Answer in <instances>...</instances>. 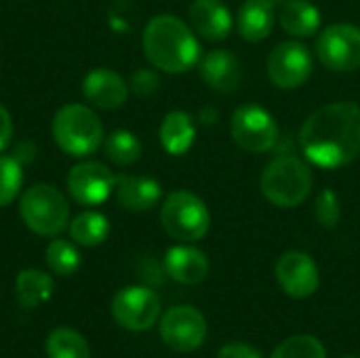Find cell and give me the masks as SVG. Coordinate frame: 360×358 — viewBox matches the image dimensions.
<instances>
[{"mask_svg":"<svg viewBox=\"0 0 360 358\" xmlns=\"http://www.w3.org/2000/svg\"><path fill=\"white\" fill-rule=\"evenodd\" d=\"M300 146L306 158L321 169H342L360 156V106L335 101L314 110L302 131Z\"/></svg>","mask_w":360,"mask_h":358,"instance_id":"6da1fadb","label":"cell"},{"mask_svg":"<svg viewBox=\"0 0 360 358\" xmlns=\"http://www.w3.org/2000/svg\"><path fill=\"white\" fill-rule=\"evenodd\" d=\"M141 46L148 61L167 74H184L200 61V44L192 25L167 13L146 23Z\"/></svg>","mask_w":360,"mask_h":358,"instance_id":"7a4b0ae2","label":"cell"},{"mask_svg":"<svg viewBox=\"0 0 360 358\" xmlns=\"http://www.w3.org/2000/svg\"><path fill=\"white\" fill-rule=\"evenodd\" d=\"M51 133L61 152L74 158L91 156L103 143V124L84 103H65L51 122Z\"/></svg>","mask_w":360,"mask_h":358,"instance_id":"3957f363","label":"cell"},{"mask_svg":"<svg viewBox=\"0 0 360 358\" xmlns=\"http://www.w3.org/2000/svg\"><path fill=\"white\" fill-rule=\"evenodd\" d=\"M310 167L293 154L276 156L262 173L259 188L268 203L281 209H293L306 203L312 192Z\"/></svg>","mask_w":360,"mask_h":358,"instance_id":"277c9868","label":"cell"},{"mask_svg":"<svg viewBox=\"0 0 360 358\" xmlns=\"http://www.w3.org/2000/svg\"><path fill=\"white\" fill-rule=\"evenodd\" d=\"M23 224L38 236H59L70 226V207L59 188L53 184L30 186L19 200Z\"/></svg>","mask_w":360,"mask_h":358,"instance_id":"5b68a950","label":"cell"},{"mask_svg":"<svg viewBox=\"0 0 360 358\" xmlns=\"http://www.w3.org/2000/svg\"><path fill=\"white\" fill-rule=\"evenodd\" d=\"M160 224L173 241L196 243L207 236L211 228V213L205 200L194 192L175 190L160 207Z\"/></svg>","mask_w":360,"mask_h":358,"instance_id":"8992f818","label":"cell"},{"mask_svg":"<svg viewBox=\"0 0 360 358\" xmlns=\"http://www.w3.org/2000/svg\"><path fill=\"white\" fill-rule=\"evenodd\" d=\"M230 133L236 146L249 154L270 152L278 141V124L274 116L257 103H245L232 114Z\"/></svg>","mask_w":360,"mask_h":358,"instance_id":"52a82bcc","label":"cell"},{"mask_svg":"<svg viewBox=\"0 0 360 358\" xmlns=\"http://www.w3.org/2000/svg\"><path fill=\"white\" fill-rule=\"evenodd\" d=\"M316 55L331 72H354L360 68V27L352 23L327 25L316 38Z\"/></svg>","mask_w":360,"mask_h":358,"instance_id":"ba28073f","label":"cell"},{"mask_svg":"<svg viewBox=\"0 0 360 358\" xmlns=\"http://www.w3.org/2000/svg\"><path fill=\"white\" fill-rule=\"evenodd\" d=\"M112 317L127 331H148L158 323L160 300L150 287H124L112 300Z\"/></svg>","mask_w":360,"mask_h":358,"instance_id":"9c48e42d","label":"cell"},{"mask_svg":"<svg viewBox=\"0 0 360 358\" xmlns=\"http://www.w3.org/2000/svg\"><path fill=\"white\" fill-rule=\"evenodd\" d=\"M116 175L108 165L99 160H82L74 165L65 177L70 196L84 207H97L105 203L116 190Z\"/></svg>","mask_w":360,"mask_h":358,"instance_id":"30bf717a","label":"cell"},{"mask_svg":"<svg viewBox=\"0 0 360 358\" xmlns=\"http://www.w3.org/2000/svg\"><path fill=\"white\" fill-rule=\"evenodd\" d=\"M270 82L283 91L300 89L312 76V55L300 40H285L276 44L268 57Z\"/></svg>","mask_w":360,"mask_h":358,"instance_id":"8fae6325","label":"cell"},{"mask_svg":"<svg viewBox=\"0 0 360 358\" xmlns=\"http://www.w3.org/2000/svg\"><path fill=\"white\" fill-rule=\"evenodd\" d=\"M160 338L173 352H192L207 340V321L198 308L175 306L160 319Z\"/></svg>","mask_w":360,"mask_h":358,"instance_id":"7c38bea8","label":"cell"},{"mask_svg":"<svg viewBox=\"0 0 360 358\" xmlns=\"http://www.w3.org/2000/svg\"><path fill=\"white\" fill-rule=\"evenodd\" d=\"M274 276L281 289L293 300H306L316 293L321 274L316 262L304 251H287L274 266Z\"/></svg>","mask_w":360,"mask_h":358,"instance_id":"4fadbf2b","label":"cell"},{"mask_svg":"<svg viewBox=\"0 0 360 358\" xmlns=\"http://www.w3.org/2000/svg\"><path fill=\"white\" fill-rule=\"evenodd\" d=\"M129 82L110 68H95L82 80V93L99 110H118L129 99Z\"/></svg>","mask_w":360,"mask_h":358,"instance_id":"5bb4252c","label":"cell"},{"mask_svg":"<svg viewBox=\"0 0 360 358\" xmlns=\"http://www.w3.org/2000/svg\"><path fill=\"white\" fill-rule=\"evenodd\" d=\"M192 30L205 40L219 42L232 32V15L230 8L221 0H194L188 8Z\"/></svg>","mask_w":360,"mask_h":358,"instance_id":"9a60e30c","label":"cell"},{"mask_svg":"<svg viewBox=\"0 0 360 358\" xmlns=\"http://www.w3.org/2000/svg\"><path fill=\"white\" fill-rule=\"evenodd\" d=\"M202 80L217 93H234L243 80V65L230 51L215 49L200 59Z\"/></svg>","mask_w":360,"mask_h":358,"instance_id":"2e32d148","label":"cell"},{"mask_svg":"<svg viewBox=\"0 0 360 358\" xmlns=\"http://www.w3.org/2000/svg\"><path fill=\"white\" fill-rule=\"evenodd\" d=\"M165 270L181 285H198L209 274V260L200 249L192 247L190 243H181L167 251Z\"/></svg>","mask_w":360,"mask_h":358,"instance_id":"e0dca14e","label":"cell"},{"mask_svg":"<svg viewBox=\"0 0 360 358\" xmlns=\"http://www.w3.org/2000/svg\"><path fill=\"white\" fill-rule=\"evenodd\" d=\"M114 192L120 207L127 211H148L158 205L162 196L160 184L146 175H120Z\"/></svg>","mask_w":360,"mask_h":358,"instance_id":"ac0fdd59","label":"cell"},{"mask_svg":"<svg viewBox=\"0 0 360 358\" xmlns=\"http://www.w3.org/2000/svg\"><path fill=\"white\" fill-rule=\"evenodd\" d=\"M274 0H245L238 11V32L249 42L266 40L276 23V8Z\"/></svg>","mask_w":360,"mask_h":358,"instance_id":"d6986e66","label":"cell"},{"mask_svg":"<svg viewBox=\"0 0 360 358\" xmlns=\"http://www.w3.org/2000/svg\"><path fill=\"white\" fill-rule=\"evenodd\" d=\"M158 137H160V146L167 154L184 156L192 148L194 137H196V127H194L192 116L181 110L169 112L160 122Z\"/></svg>","mask_w":360,"mask_h":358,"instance_id":"ffe728a7","label":"cell"},{"mask_svg":"<svg viewBox=\"0 0 360 358\" xmlns=\"http://www.w3.org/2000/svg\"><path fill=\"white\" fill-rule=\"evenodd\" d=\"M283 30L293 38H310L321 30V11L310 0H285L278 11Z\"/></svg>","mask_w":360,"mask_h":358,"instance_id":"44dd1931","label":"cell"},{"mask_svg":"<svg viewBox=\"0 0 360 358\" xmlns=\"http://www.w3.org/2000/svg\"><path fill=\"white\" fill-rule=\"evenodd\" d=\"M53 279L36 268L21 270L15 279V295L21 306L25 308H36L53 298Z\"/></svg>","mask_w":360,"mask_h":358,"instance_id":"7402d4cb","label":"cell"},{"mask_svg":"<svg viewBox=\"0 0 360 358\" xmlns=\"http://www.w3.org/2000/svg\"><path fill=\"white\" fill-rule=\"evenodd\" d=\"M110 234V222L99 211H82L70 222V236L80 247H97Z\"/></svg>","mask_w":360,"mask_h":358,"instance_id":"603a6c76","label":"cell"},{"mask_svg":"<svg viewBox=\"0 0 360 358\" xmlns=\"http://www.w3.org/2000/svg\"><path fill=\"white\" fill-rule=\"evenodd\" d=\"M103 152H105L110 162H114L118 167H129V165L139 160V156H141V141L137 139L135 133H131L127 129H118V131H112L105 137Z\"/></svg>","mask_w":360,"mask_h":358,"instance_id":"cb8c5ba5","label":"cell"},{"mask_svg":"<svg viewBox=\"0 0 360 358\" xmlns=\"http://www.w3.org/2000/svg\"><path fill=\"white\" fill-rule=\"evenodd\" d=\"M49 358H91L86 340L70 327H59L46 338Z\"/></svg>","mask_w":360,"mask_h":358,"instance_id":"d4e9b609","label":"cell"},{"mask_svg":"<svg viewBox=\"0 0 360 358\" xmlns=\"http://www.w3.org/2000/svg\"><path fill=\"white\" fill-rule=\"evenodd\" d=\"M44 262L51 272L59 276H70L80 268V251L63 238H53L44 251Z\"/></svg>","mask_w":360,"mask_h":358,"instance_id":"484cf974","label":"cell"},{"mask_svg":"<svg viewBox=\"0 0 360 358\" xmlns=\"http://www.w3.org/2000/svg\"><path fill=\"white\" fill-rule=\"evenodd\" d=\"M23 165L15 156L0 154V207H8L21 192Z\"/></svg>","mask_w":360,"mask_h":358,"instance_id":"4316f807","label":"cell"},{"mask_svg":"<svg viewBox=\"0 0 360 358\" xmlns=\"http://www.w3.org/2000/svg\"><path fill=\"white\" fill-rule=\"evenodd\" d=\"M272 358H327V350L314 335H293L272 352Z\"/></svg>","mask_w":360,"mask_h":358,"instance_id":"83f0119b","label":"cell"},{"mask_svg":"<svg viewBox=\"0 0 360 358\" xmlns=\"http://www.w3.org/2000/svg\"><path fill=\"white\" fill-rule=\"evenodd\" d=\"M314 215L323 228H335L342 219V205L333 190H323L314 205Z\"/></svg>","mask_w":360,"mask_h":358,"instance_id":"f1b7e54d","label":"cell"},{"mask_svg":"<svg viewBox=\"0 0 360 358\" xmlns=\"http://www.w3.org/2000/svg\"><path fill=\"white\" fill-rule=\"evenodd\" d=\"M158 87H160V78H158V74H156L154 70H150V68H139V70L131 76V80H129V89H131L135 95H139V97H150V95H154V93L158 91Z\"/></svg>","mask_w":360,"mask_h":358,"instance_id":"f546056e","label":"cell"},{"mask_svg":"<svg viewBox=\"0 0 360 358\" xmlns=\"http://www.w3.org/2000/svg\"><path fill=\"white\" fill-rule=\"evenodd\" d=\"M217 358H262V354L251 346V344H243V342H232L226 344Z\"/></svg>","mask_w":360,"mask_h":358,"instance_id":"4dcf8cb0","label":"cell"},{"mask_svg":"<svg viewBox=\"0 0 360 358\" xmlns=\"http://www.w3.org/2000/svg\"><path fill=\"white\" fill-rule=\"evenodd\" d=\"M13 141V118L11 112L0 103V152H4Z\"/></svg>","mask_w":360,"mask_h":358,"instance_id":"1f68e13d","label":"cell"},{"mask_svg":"<svg viewBox=\"0 0 360 358\" xmlns=\"http://www.w3.org/2000/svg\"><path fill=\"white\" fill-rule=\"evenodd\" d=\"M344 358H360V357H344Z\"/></svg>","mask_w":360,"mask_h":358,"instance_id":"d6a6232c","label":"cell"},{"mask_svg":"<svg viewBox=\"0 0 360 358\" xmlns=\"http://www.w3.org/2000/svg\"><path fill=\"white\" fill-rule=\"evenodd\" d=\"M274 2H285V0H274Z\"/></svg>","mask_w":360,"mask_h":358,"instance_id":"836d02e7","label":"cell"}]
</instances>
